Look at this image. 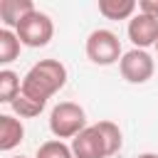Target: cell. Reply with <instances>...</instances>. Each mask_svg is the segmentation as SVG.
Masks as SVG:
<instances>
[{
	"instance_id": "1",
	"label": "cell",
	"mask_w": 158,
	"mask_h": 158,
	"mask_svg": "<svg viewBox=\"0 0 158 158\" xmlns=\"http://www.w3.org/2000/svg\"><path fill=\"white\" fill-rule=\"evenodd\" d=\"M64 84H67V67L59 59H40L22 77L20 91L47 104L59 89H64Z\"/></svg>"
},
{
	"instance_id": "2",
	"label": "cell",
	"mask_w": 158,
	"mask_h": 158,
	"mask_svg": "<svg viewBox=\"0 0 158 158\" xmlns=\"http://www.w3.org/2000/svg\"><path fill=\"white\" fill-rule=\"evenodd\" d=\"M86 128V111L74 101H59L49 111V131L54 138H77Z\"/></svg>"
},
{
	"instance_id": "3",
	"label": "cell",
	"mask_w": 158,
	"mask_h": 158,
	"mask_svg": "<svg viewBox=\"0 0 158 158\" xmlns=\"http://www.w3.org/2000/svg\"><path fill=\"white\" fill-rule=\"evenodd\" d=\"M84 52H86L89 62L91 64H99V67H111V64L121 62V57H123L121 40L116 37V32L104 30V27L89 32L86 44H84Z\"/></svg>"
},
{
	"instance_id": "4",
	"label": "cell",
	"mask_w": 158,
	"mask_h": 158,
	"mask_svg": "<svg viewBox=\"0 0 158 158\" xmlns=\"http://www.w3.org/2000/svg\"><path fill=\"white\" fill-rule=\"evenodd\" d=\"M15 32H17V37H20V42H22L25 47H32V49L47 47L49 40H52V35H54V22H52V17H49L47 12L35 10V12H30V15L17 25Z\"/></svg>"
},
{
	"instance_id": "5",
	"label": "cell",
	"mask_w": 158,
	"mask_h": 158,
	"mask_svg": "<svg viewBox=\"0 0 158 158\" xmlns=\"http://www.w3.org/2000/svg\"><path fill=\"white\" fill-rule=\"evenodd\" d=\"M118 72L128 84H146L156 72V62L146 49L133 47V49L123 52V57L118 62Z\"/></svg>"
},
{
	"instance_id": "6",
	"label": "cell",
	"mask_w": 158,
	"mask_h": 158,
	"mask_svg": "<svg viewBox=\"0 0 158 158\" xmlns=\"http://www.w3.org/2000/svg\"><path fill=\"white\" fill-rule=\"evenodd\" d=\"M128 40L133 42L136 49H146V47H156L158 42V20L156 17H148L143 12H136L131 20H128Z\"/></svg>"
},
{
	"instance_id": "7",
	"label": "cell",
	"mask_w": 158,
	"mask_h": 158,
	"mask_svg": "<svg viewBox=\"0 0 158 158\" xmlns=\"http://www.w3.org/2000/svg\"><path fill=\"white\" fill-rule=\"evenodd\" d=\"M72 153L74 158H109L106 146L96 126H86L77 138H72Z\"/></svg>"
},
{
	"instance_id": "8",
	"label": "cell",
	"mask_w": 158,
	"mask_h": 158,
	"mask_svg": "<svg viewBox=\"0 0 158 158\" xmlns=\"http://www.w3.org/2000/svg\"><path fill=\"white\" fill-rule=\"evenodd\" d=\"M35 10L32 0H0V17L7 30H17V25Z\"/></svg>"
},
{
	"instance_id": "9",
	"label": "cell",
	"mask_w": 158,
	"mask_h": 158,
	"mask_svg": "<svg viewBox=\"0 0 158 158\" xmlns=\"http://www.w3.org/2000/svg\"><path fill=\"white\" fill-rule=\"evenodd\" d=\"M25 141V126L20 118L10 116V114H2L0 116V151H12L17 148L20 143Z\"/></svg>"
},
{
	"instance_id": "10",
	"label": "cell",
	"mask_w": 158,
	"mask_h": 158,
	"mask_svg": "<svg viewBox=\"0 0 158 158\" xmlns=\"http://www.w3.org/2000/svg\"><path fill=\"white\" fill-rule=\"evenodd\" d=\"M138 10L136 0H99V12L106 20H131Z\"/></svg>"
},
{
	"instance_id": "11",
	"label": "cell",
	"mask_w": 158,
	"mask_h": 158,
	"mask_svg": "<svg viewBox=\"0 0 158 158\" xmlns=\"http://www.w3.org/2000/svg\"><path fill=\"white\" fill-rule=\"evenodd\" d=\"M94 126H96V131H99L101 138H104L106 156H116V153L121 151V146H123V133H121V128H118L114 121H99V123H94Z\"/></svg>"
},
{
	"instance_id": "12",
	"label": "cell",
	"mask_w": 158,
	"mask_h": 158,
	"mask_svg": "<svg viewBox=\"0 0 158 158\" xmlns=\"http://www.w3.org/2000/svg\"><path fill=\"white\" fill-rule=\"evenodd\" d=\"M20 47H22V42H20L17 32L2 27V30H0V64L15 62V59L20 57Z\"/></svg>"
},
{
	"instance_id": "13",
	"label": "cell",
	"mask_w": 158,
	"mask_h": 158,
	"mask_svg": "<svg viewBox=\"0 0 158 158\" xmlns=\"http://www.w3.org/2000/svg\"><path fill=\"white\" fill-rule=\"evenodd\" d=\"M12 111H15V116H20V118H35V116H40L42 114V109L47 106L44 101H37V99H32V96H27V94H17L15 99H12Z\"/></svg>"
},
{
	"instance_id": "14",
	"label": "cell",
	"mask_w": 158,
	"mask_h": 158,
	"mask_svg": "<svg viewBox=\"0 0 158 158\" xmlns=\"http://www.w3.org/2000/svg\"><path fill=\"white\" fill-rule=\"evenodd\" d=\"M20 89H22L20 74L12 69H0V101L12 104V99L20 94Z\"/></svg>"
},
{
	"instance_id": "15",
	"label": "cell",
	"mask_w": 158,
	"mask_h": 158,
	"mask_svg": "<svg viewBox=\"0 0 158 158\" xmlns=\"http://www.w3.org/2000/svg\"><path fill=\"white\" fill-rule=\"evenodd\" d=\"M35 158H74V153H72V146H67L59 138H52V141H44L37 148Z\"/></svg>"
},
{
	"instance_id": "16",
	"label": "cell",
	"mask_w": 158,
	"mask_h": 158,
	"mask_svg": "<svg viewBox=\"0 0 158 158\" xmlns=\"http://www.w3.org/2000/svg\"><path fill=\"white\" fill-rule=\"evenodd\" d=\"M138 12L158 20V0H138Z\"/></svg>"
},
{
	"instance_id": "17",
	"label": "cell",
	"mask_w": 158,
	"mask_h": 158,
	"mask_svg": "<svg viewBox=\"0 0 158 158\" xmlns=\"http://www.w3.org/2000/svg\"><path fill=\"white\" fill-rule=\"evenodd\" d=\"M136 158H158V156H156V153H138Z\"/></svg>"
},
{
	"instance_id": "18",
	"label": "cell",
	"mask_w": 158,
	"mask_h": 158,
	"mask_svg": "<svg viewBox=\"0 0 158 158\" xmlns=\"http://www.w3.org/2000/svg\"><path fill=\"white\" fill-rule=\"evenodd\" d=\"M156 52H158V42H156Z\"/></svg>"
},
{
	"instance_id": "19",
	"label": "cell",
	"mask_w": 158,
	"mask_h": 158,
	"mask_svg": "<svg viewBox=\"0 0 158 158\" xmlns=\"http://www.w3.org/2000/svg\"><path fill=\"white\" fill-rule=\"evenodd\" d=\"M15 158H25V156H15Z\"/></svg>"
}]
</instances>
